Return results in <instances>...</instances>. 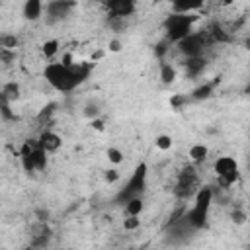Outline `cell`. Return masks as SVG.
<instances>
[{"label":"cell","instance_id":"cell-1","mask_svg":"<svg viewBox=\"0 0 250 250\" xmlns=\"http://www.w3.org/2000/svg\"><path fill=\"white\" fill-rule=\"evenodd\" d=\"M90 70L92 64H84V62H74L70 66H64L61 62H51L45 68V78L53 88L61 92H70L88 78Z\"/></svg>","mask_w":250,"mask_h":250},{"label":"cell","instance_id":"cell-2","mask_svg":"<svg viewBox=\"0 0 250 250\" xmlns=\"http://www.w3.org/2000/svg\"><path fill=\"white\" fill-rule=\"evenodd\" d=\"M197 16L195 14H170L164 20V29H166V41H182L191 33V25L195 23Z\"/></svg>","mask_w":250,"mask_h":250},{"label":"cell","instance_id":"cell-3","mask_svg":"<svg viewBox=\"0 0 250 250\" xmlns=\"http://www.w3.org/2000/svg\"><path fill=\"white\" fill-rule=\"evenodd\" d=\"M213 170L223 186H230L238 180V164L232 156H219L213 164Z\"/></svg>","mask_w":250,"mask_h":250},{"label":"cell","instance_id":"cell-4","mask_svg":"<svg viewBox=\"0 0 250 250\" xmlns=\"http://www.w3.org/2000/svg\"><path fill=\"white\" fill-rule=\"evenodd\" d=\"M145 180H146V164L141 162V164L135 168V172H133L129 184L119 191L117 201H123V199L127 201V199H131V197H137V193L145 189Z\"/></svg>","mask_w":250,"mask_h":250},{"label":"cell","instance_id":"cell-5","mask_svg":"<svg viewBox=\"0 0 250 250\" xmlns=\"http://www.w3.org/2000/svg\"><path fill=\"white\" fill-rule=\"evenodd\" d=\"M197 188V174L193 170V166H186L180 176H178V184H176V189L174 193L180 197V199H186L193 193V189Z\"/></svg>","mask_w":250,"mask_h":250},{"label":"cell","instance_id":"cell-6","mask_svg":"<svg viewBox=\"0 0 250 250\" xmlns=\"http://www.w3.org/2000/svg\"><path fill=\"white\" fill-rule=\"evenodd\" d=\"M205 47V35L203 33H189L188 37H184L182 41H178V49L180 53H184L188 59L191 57H201V51Z\"/></svg>","mask_w":250,"mask_h":250},{"label":"cell","instance_id":"cell-7","mask_svg":"<svg viewBox=\"0 0 250 250\" xmlns=\"http://www.w3.org/2000/svg\"><path fill=\"white\" fill-rule=\"evenodd\" d=\"M76 4L74 2H68V0H51V2H47V6H43V10L47 12V21L49 23H55V21L66 18L68 12Z\"/></svg>","mask_w":250,"mask_h":250},{"label":"cell","instance_id":"cell-8","mask_svg":"<svg viewBox=\"0 0 250 250\" xmlns=\"http://www.w3.org/2000/svg\"><path fill=\"white\" fill-rule=\"evenodd\" d=\"M107 10L113 18L123 20L137 10V4L133 0H113V2H107Z\"/></svg>","mask_w":250,"mask_h":250},{"label":"cell","instance_id":"cell-9","mask_svg":"<svg viewBox=\"0 0 250 250\" xmlns=\"http://www.w3.org/2000/svg\"><path fill=\"white\" fill-rule=\"evenodd\" d=\"M37 145L49 154V152H57L59 148H61V145H62V139H61V135H57L55 131H49V129H45L41 135H39V139H37Z\"/></svg>","mask_w":250,"mask_h":250},{"label":"cell","instance_id":"cell-10","mask_svg":"<svg viewBox=\"0 0 250 250\" xmlns=\"http://www.w3.org/2000/svg\"><path fill=\"white\" fill-rule=\"evenodd\" d=\"M51 238V229L47 223H37L31 227V248H41L49 242Z\"/></svg>","mask_w":250,"mask_h":250},{"label":"cell","instance_id":"cell-11","mask_svg":"<svg viewBox=\"0 0 250 250\" xmlns=\"http://www.w3.org/2000/svg\"><path fill=\"white\" fill-rule=\"evenodd\" d=\"M211 201H213V189L207 188V186H203V188H199L197 193H195V205H193V207L207 213L209 207H211Z\"/></svg>","mask_w":250,"mask_h":250},{"label":"cell","instance_id":"cell-12","mask_svg":"<svg viewBox=\"0 0 250 250\" xmlns=\"http://www.w3.org/2000/svg\"><path fill=\"white\" fill-rule=\"evenodd\" d=\"M184 221L191 227V229H203L205 227V223H207V213L205 211H199V209H189V211H186V215H184Z\"/></svg>","mask_w":250,"mask_h":250},{"label":"cell","instance_id":"cell-13","mask_svg":"<svg viewBox=\"0 0 250 250\" xmlns=\"http://www.w3.org/2000/svg\"><path fill=\"white\" fill-rule=\"evenodd\" d=\"M41 16H43V4H41V0H27L23 4V18L25 20L37 21Z\"/></svg>","mask_w":250,"mask_h":250},{"label":"cell","instance_id":"cell-14","mask_svg":"<svg viewBox=\"0 0 250 250\" xmlns=\"http://www.w3.org/2000/svg\"><path fill=\"white\" fill-rule=\"evenodd\" d=\"M33 145H35V143L27 141V143H23V146H21V150H20V160H21V168H23V170H25L27 174L35 172V166H33V158H31V150H33Z\"/></svg>","mask_w":250,"mask_h":250},{"label":"cell","instance_id":"cell-15","mask_svg":"<svg viewBox=\"0 0 250 250\" xmlns=\"http://www.w3.org/2000/svg\"><path fill=\"white\" fill-rule=\"evenodd\" d=\"M219 82V78L215 80V82H205V84H199L197 88H193L191 90V100H195V102H201V100H207V98H211V94H213V88H215V84Z\"/></svg>","mask_w":250,"mask_h":250},{"label":"cell","instance_id":"cell-16","mask_svg":"<svg viewBox=\"0 0 250 250\" xmlns=\"http://www.w3.org/2000/svg\"><path fill=\"white\" fill-rule=\"evenodd\" d=\"M145 209V203L141 197H131L125 201V215L127 217H139Z\"/></svg>","mask_w":250,"mask_h":250},{"label":"cell","instance_id":"cell-17","mask_svg":"<svg viewBox=\"0 0 250 250\" xmlns=\"http://www.w3.org/2000/svg\"><path fill=\"white\" fill-rule=\"evenodd\" d=\"M203 68H205V59L203 57H191V59L186 61V74H189V76H197Z\"/></svg>","mask_w":250,"mask_h":250},{"label":"cell","instance_id":"cell-18","mask_svg":"<svg viewBox=\"0 0 250 250\" xmlns=\"http://www.w3.org/2000/svg\"><path fill=\"white\" fill-rule=\"evenodd\" d=\"M31 158H33V166H35V170H45V168H47V152H45L37 143L33 145Z\"/></svg>","mask_w":250,"mask_h":250},{"label":"cell","instance_id":"cell-19","mask_svg":"<svg viewBox=\"0 0 250 250\" xmlns=\"http://www.w3.org/2000/svg\"><path fill=\"white\" fill-rule=\"evenodd\" d=\"M203 2H172V14H189L193 10H199Z\"/></svg>","mask_w":250,"mask_h":250},{"label":"cell","instance_id":"cell-20","mask_svg":"<svg viewBox=\"0 0 250 250\" xmlns=\"http://www.w3.org/2000/svg\"><path fill=\"white\" fill-rule=\"evenodd\" d=\"M20 84L18 82H8V84H4L2 86V98L6 100V102H14V100H18L20 98Z\"/></svg>","mask_w":250,"mask_h":250},{"label":"cell","instance_id":"cell-21","mask_svg":"<svg viewBox=\"0 0 250 250\" xmlns=\"http://www.w3.org/2000/svg\"><path fill=\"white\" fill-rule=\"evenodd\" d=\"M207 154H209V148L205 146V145H193L191 148H189V152H188V156L193 160V162H203L205 158H207Z\"/></svg>","mask_w":250,"mask_h":250},{"label":"cell","instance_id":"cell-22","mask_svg":"<svg viewBox=\"0 0 250 250\" xmlns=\"http://www.w3.org/2000/svg\"><path fill=\"white\" fill-rule=\"evenodd\" d=\"M160 80H162V84H172L176 80V68L172 64L162 62L160 64Z\"/></svg>","mask_w":250,"mask_h":250},{"label":"cell","instance_id":"cell-23","mask_svg":"<svg viewBox=\"0 0 250 250\" xmlns=\"http://www.w3.org/2000/svg\"><path fill=\"white\" fill-rule=\"evenodd\" d=\"M41 53L45 59H53L57 53H59V41L57 39H47L43 45H41Z\"/></svg>","mask_w":250,"mask_h":250},{"label":"cell","instance_id":"cell-24","mask_svg":"<svg viewBox=\"0 0 250 250\" xmlns=\"http://www.w3.org/2000/svg\"><path fill=\"white\" fill-rule=\"evenodd\" d=\"M55 107H57V104H47V105H43L41 107V111L37 113V121L41 123V125H47L49 121H51V117H53V113H55Z\"/></svg>","mask_w":250,"mask_h":250},{"label":"cell","instance_id":"cell-25","mask_svg":"<svg viewBox=\"0 0 250 250\" xmlns=\"http://www.w3.org/2000/svg\"><path fill=\"white\" fill-rule=\"evenodd\" d=\"M172 137L170 135H158L156 139H154V145H156V148H160V150H170L172 148Z\"/></svg>","mask_w":250,"mask_h":250},{"label":"cell","instance_id":"cell-26","mask_svg":"<svg viewBox=\"0 0 250 250\" xmlns=\"http://www.w3.org/2000/svg\"><path fill=\"white\" fill-rule=\"evenodd\" d=\"M18 47V37L16 35H4L0 39V49H6V51H14Z\"/></svg>","mask_w":250,"mask_h":250},{"label":"cell","instance_id":"cell-27","mask_svg":"<svg viewBox=\"0 0 250 250\" xmlns=\"http://www.w3.org/2000/svg\"><path fill=\"white\" fill-rule=\"evenodd\" d=\"M105 154H107V160H109L111 164H119V162H123V152H121L119 148H115V146H109Z\"/></svg>","mask_w":250,"mask_h":250},{"label":"cell","instance_id":"cell-28","mask_svg":"<svg viewBox=\"0 0 250 250\" xmlns=\"http://www.w3.org/2000/svg\"><path fill=\"white\" fill-rule=\"evenodd\" d=\"M141 227V219L139 217H125L123 219V229L125 230H137Z\"/></svg>","mask_w":250,"mask_h":250},{"label":"cell","instance_id":"cell-29","mask_svg":"<svg viewBox=\"0 0 250 250\" xmlns=\"http://www.w3.org/2000/svg\"><path fill=\"white\" fill-rule=\"evenodd\" d=\"M230 219H232L234 225H244L248 217H246V211H244V209H234V211L230 213Z\"/></svg>","mask_w":250,"mask_h":250},{"label":"cell","instance_id":"cell-30","mask_svg":"<svg viewBox=\"0 0 250 250\" xmlns=\"http://www.w3.org/2000/svg\"><path fill=\"white\" fill-rule=\"evenodd\" d=\"M213 39L215 41H221V43H229L230 41V35H227L225 33V29H221V27H213Z\"/></svg>","mask_w":250,"mask_h":250},{"label":"cell","instance_id":"cell-31","mask_svg":"<svg viewBox=\"0 0 250 250\" xmlns=\"http://www.w3.org/2000/svg\"><path fill=\"white\" fill-rule=\"evenodd\" d=\"M104 180H105L107 184H115V182L119 180V170H115V168L107 170V172L104 174Z\"/></svg>","mask_w":250,"mask_h":250},{"label":"cell","instance_id":"cell-32","mask_svg":"<svg viewBox=\"0 0 250 250\" xmlns=\"http://www.w3.org/2000/svg\"><path fill=\"white\" fill-rule=\"evenodd\" d=\"M166 51H168V41H160V43L154 47V55H156L158 59H162V57L166 55Z\"/></svg>","mask_w":250,"mask_h":250},{"label":"cell","instance_id":"cell-33","mask_svg":"<svg viewBox=\"0 0 250 250\" xmlns=\"http://www.w3.org/2000/svg\"><path fill=\"white\" fill-rule=\"evenodd\" d=\"M170 104H172V107L180 109L184 104H188V98H186V96H172V98H170Z\"/></svg>","mask_w":250,"mask_h":250},{"label":"cell","instance_id":"cell-34","mask_svg":"<svg viewBox=\"0 0 250 250\" xmlns=\"http://www.w3.org/2000/svg\"><path fill=\"white\" fill-rule=\"evenodd\" d=\"M84 115L86 117H90V119H96L98 115H100V109H98V105H86V109H84Z\"/></svg>","mask_w":250,"mask_h":250},{"label":"cell","instance_id":"cell-35","mask_svg":"<svg viewBox=\"0 0 250 250\" xmlns=\"http://www.w3.org/2000/svg\"><path fill=\"white\" fill-rule=\"evenodd\" d=\"M14 51H6V49H0V59L2 61H6V62H12L14 61Z\"/></svg>","mask_w":250,"mask_h":250},{"label":"cell","instance_id":"cell-36","mask_svg":"<svg viewBox=\"0 0 250 250\" xmlns=\"http://www.w3.org/2000/svg\"><path fill=\"white\" fill-rule=\"evenodd\" d=\"M107 49H109L111 53H119V51H121V41H119V39H111L109 45H107Z\"/></svg>","mask_w":250,"mask_h":250},{"label":"cell","instance_id":"cell-37","mask_svg":"<svg viewBox=\"0 0 250 250\" xmlns=\"http://www.w3.org/2000/svg\"><path fill=\"white\" fill-rule=\"evenodd\" d=\"M90 125H92V129H96V131H104V121H102V119H98V117H96V119H92V121H90Z\"/></svg>","mask_w":250,"mask_h":250},{"label":"cell","instance_id":"cell-38","mask_svg":"<svg viewBox=\"0 0 250 250\" xmlns=\"http://www.w3.org/2000/svg\"><path fill=\"white\" fill-rule=\"evenodd\" d=\"M37 217H39V223H45L49 219V213L47 211H37Z\"/></svg>","mask_w":250,"mask_h":250},{"label":"cell","instance_id":"cell-39","mask_svg":"<svg viewBox=\"0 0 250 250\" xmlns=\"http://www.w3.org/2000/svg\"><path fill=\"white\" fill-rule=\"evenodd\" d=\"M21 250H35V248H31V246H25V248H21Z\"/></svg>","mask_w":250,"mask_h":250}]
</instances>
